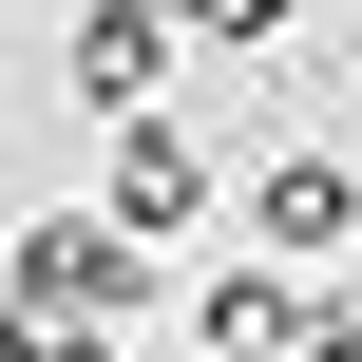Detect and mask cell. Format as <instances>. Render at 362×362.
<instances>
[{
	"instance_id": "3",
	"label": "cell",
	"mask_w": 362,
	"mask_h": 362,
	"mask_svg": "<svg viewBox=\"0 0 362 362\" xmlns=\"http://www.w3.org/2000/svg\"><path fill=\"white\" fill-rule=\"evenodd\" d=\"M210 210V153L172 134V115H115V191H95V229H191Z\"/></svg>"
},
{
	"instance_id": "6",
	"label": "cell",
	"mask_w": 362,
	"mask_h": 362,
	"mask_svg": "<svg viewBox=\"0 0 362 362\" xmlns=\"http://www.w3.org/2000/svg\"><path fill=\"white\" fill-rule=\"evenodd\" d=\"M172 19H191V38H286L305 0H172Z\"/></svg>"
},
{
	"instance_id": "4",
	"label": "cell",
	"mask_w": 362,
	"mask_h": 362,
	"mask_svg": "<svg viewBox=\"0 0 362 362\" xmlns=\"http://www.w3.org/2000/svg\"><path fill=\"white\" fill-rule=\"evenodd\" d=\"M305 325H325V305H305L286 267H210V286H191V344L210 362H305Z\"/></svg>"
},
{
	"instance_id": "2",
	"label": "cell",
	"mask_w": 362,
	"mask_h": 362,
	"mask_svg": "<svg viewBox=\"0 0 362 362\" xmlns=\"http://www.w3.org/2000/svg\"><path fill=\"white\" fill-rule=\"evenodd\" d=\"M362 248V172L344 153H267L248 172V267H344Z\"/></svg>"
},
{
	"instance_id": "7",
	"label": "cell",
	"mask_w": 362,
	"mask_h": 362,
	"mask_svg": "<svg viewBox=\"0 0 362 362\" xmlns=\"http://www.w3.org/2000/svg\"><path fill=\"white\" fill-rule=\"evenodd\" d=\"M0 362H115V344H19V325H0Z\"/></svg>"
},
{
	"instance_id": "5",
	"label": "cell",
	"mask_w": 362,
	"mask_h": 362,
	"mask_svg": "<svg viewBox=\"0 0 362 362\" xmlns=\"http://www.w3.org/2000/svg\"><path fill=\"white\" fill-rule=\"evenodd\" d=\"M153 57H172V0H76V95L95 115H153Z\"/></svg>"
},
{
	"instance_id": "1",
	"label": "cell",
	"mask_w": 362,
	"mask_h": 362,
	"mask_svg": "<svg viewBox=\"0 0 362 362\" xmlns=\"http://www.w3.org/2000/svg\"><path fill=\"white\" fill-rule=\"evenodd\" d=\"M134 305H153V248L95 229V210H38V229L0 248V325H19V344H115Z\"/></svg>"
}]
</instances>
